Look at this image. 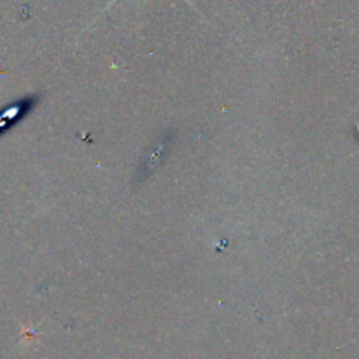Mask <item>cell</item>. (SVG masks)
<instances>
[{"label": "cell", "mask_w": 359, "mask_h": 359, "mask_svg": "<svg viewBox=\"0 0 359 359\" xmlns=\"http://www.w3.org/2000/svg\"><path fill=\"white\" fill-rule=\"evenodd\" d=\"M23 111H25L23 104H16L13 105V107H7L6 111L0 114V132H2L4 128H7L9 125H13L18 118H21Z\"/></svg>", "instance_id": "cell-1"}]
</instances>
